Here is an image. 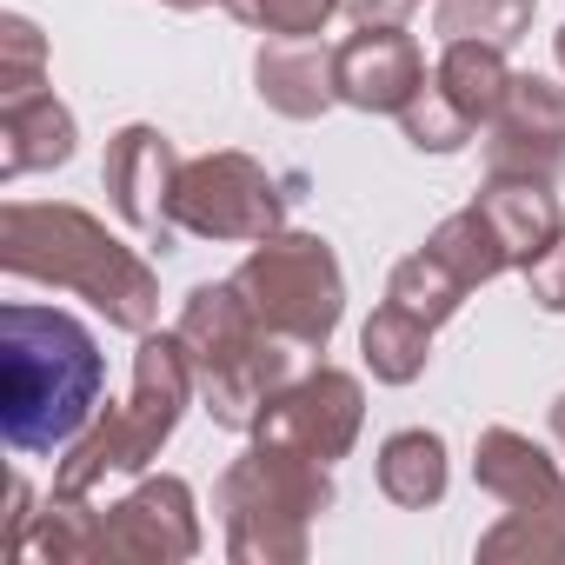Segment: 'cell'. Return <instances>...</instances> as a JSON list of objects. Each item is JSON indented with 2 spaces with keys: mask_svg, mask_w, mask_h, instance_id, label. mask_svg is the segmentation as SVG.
I'll return each mask as SVG.
<instances>
[{
  "mask_svg": "<svg viewBox=\"0 0 565 565\" xmlns=\"http://www.w3.org/2000/svg\"><path fill=\"white\" fill-rule=\"evenodd\" d=\"M486 167L519 180H558L565 167V87L545 74H512L499 114L486 120Z\"/></svg>",
  "mask_w": 565,
  "mask_h": 565,
  "instance_id": "10",
  "label": "cell"
},
{
  "mask_svg": "<svg viewBox=\"0 0 565 565\" xmlns=\"http://www.w3.org/2000/svg\"><path fill=\"white\" fill-rule=\"evenodd\" d=\"M525 287H532V300H539L545 313H565V233L525 266Z\"/></svg>",
  "mask_w": 565,
  "mask_h": 565,
  "instance_id": "28",
  "label": "cell"
},
{
  "mask_svg": "<svg viewBox=\"0 0 565 565\" xmlns=\"http://www.w3.org/2000/svg\"><path fill=\"white\" fill-rule=\"evenodd\" d=\"M100 525H107V512L94 519V505H87V492H54V505L41 512V539H34V552L41 558H100Z\"/></svg>",
  "mask_w": 565,
  "mask_h": 565,
  "instance_id": "25",
  "label": "cell"
},
{
  "mask_svg": "<svg viewBox=\"0 0 565 565\" xmlns=\"http://www.w3.org/2000/svg\"><path fill=\"white\" fill-rule=\"evenodd\" d=\"M333 81L340 100L360 114H399L426 87V54L406 28H360L353 41L333 47Z\"/></svg>",
  "mask_w": 565,
  "mask_h": 565,
  "instance_id": "12",
  "label": "cell"
},
{
  "mask_svg": "<svg viewBox=\"0 0 565 565\" xmlns=\"http://www.w3.org/2000/svg\"><path fill=\"white\" fill-rule=\"evenodd\" d=\"M439 41H486V47H519L532 28V0H439L433 8Z\"/></svg>",
  "mask_w": 565,
  "mask_h": 565,
  "instance_id": "22",
  "label": "cell"
},
{
  "mask_svg": "<svg viewBox=\"0 0 565 565\" xmlns=\"http://www.w3.org/2000/svg\"><path fill=\"white\" fill-rule=\"evenodd\" d=\"M279 213H287V193L246 153L186 160L173 180V226L200 233V239H266V233H279Z\"/></svg>",
  "mask_w": 565,
  "mask_h": 565,
  "instance_id": "7",
  "label": "cell"
},
{
  "mask_svg": "<svg viewBox=\"0 0 565 565\" xmlns=\"http://www.w3.org/2000/svg\"><path fill=\"white\" fill-rule=\"evenodd\" d=\"M239 28H259L266 41H320L340 0H220Z\"/></svg>",
  "mask_w": 565,
  "mask_h": 565,
  "instance_id": "24",
  "label": "cell"
},
{
  "mask_svg": "<svg viewBox=\"0 0 565 565\" xmlns=\"http://www.w3.org/2000/svg\"><path fill=\"white\" fill-rule=\"evenodd\" d=\"M100 180H107V200H114V213L153 246V253H167L173 246V180H180V153H173V140L160 134V127H120L114 140H107V167H100Z\"/></svg>",
  "mask_w": 565,
  "mask_h": 565,
  "instance_id": "9",
  "label": "cell"
},
{
  "mask_svg": "<svg viewBox=\"0 0 565 565\" xmlns=\"http://www.w3.org/2000/svg\"><path fill=\"white\" fill-rule=\"evenodd\" d=\"M505 47H486V41H446V54H439V67H433V87L472 120V127H486L492 114H499V100H505Z\"/></svg>",
  "mask_w": 565,
  "mask_h": 565,
  "instance_id": "18",
  "label": "cell"
},
{
  "mask_svg": "<svg viewBox=\"0 0 565 565\" xmlns=\"http://www.w3.org/2000/svg\"><path fill=\"white\" fill-rule=\"evenodd\" d=\"M200 373H193V353L180 333H147L140 353H134V399L114 406L100 426H87L74 446H67V466L54 479V492H87L94 479L107 472H147L153 452L173 439L186 399H193Z\"/></svg>",
  "mask_w": 565,
  "mask_h": 565,
  "instance_id": "4",
  "label": "cell"
},
{
  "mask_svg": "<svg viewBox=\"0 0 565 565\" xmlns=\"http://www.w3.org/2000/svg\"><path fill=\"white\" fill-rule=\"evenodd\" d=\"M239 300L253 307V320L279 340H294L300 353H320L347 313V279L327 239L313 233H266L239 273H233Z\"/></svg>",
  "mask_w": 565,
  "mask_h": 565,
  "instance_id": "6",
  "label": "cell"
},
{
  "mask_svg": "<svg viewBox=\"0 0 565 565\" xmlns=\"http://www.w3.org/2000/svg\"><path fill=\"white\" fill-rule=\"evenodd\" d=\"M47 41L28 14H8L0 21V100H14V94H41L47 87Z\"/></svg>",
  "mask_w": 565,
  "mask_h": 565,
  "instance_id": "27",
  "label": "cell"
},
{
  "mask_svg": "<svg viewBox=\"0 0 565 565\" xmlns=\"http://www.w3.org/2000/svg\"><path fill=\"white\" fill-rule=\"evenodd\" d=\"M459 279H466V287H486V279H499L512 259H505V239L492 233V220L479 213V200L466 206V213H452V220H439V233L426 239Z\"/></svg>",
  "mask_w": 565,
  "mask_h": 565,
  "instance_id": "21",
  "label": "cell"
},
{
  "mask_svg": "<svg viewBox=\"0 0 565 565\" xmlns=\"http://www.w3.org/2000/svg\"><path fill=\"white\" fill-rule=\"evenodd\" d=\"M0 266L14 279H47V287H67L81 300H94L127 333H147L153 313H160L153 266L81 206L8 200L0 206Z\"/></svg>",
  "mask_w": 565,
  "mask_h": 565,
  "instance_id": "2",
  "label": "cell"
},
{
  "mask_svg": "<svg viewBox=\"0 0 565 565\" xmlns=\"http://www.w3.org/2000/svg\"><path fill=\"white\" fill-rule=\"evenodd\" d=\"M380 492L406 512H426L446 499V439L426 426H406L380 446Z\"/></svg>",
  "mask_w": 565,
  "mask_h": 565,
  "instance_id": "17",
  "label": "cell"
},
{
  "mask_svg": "<svg viewBox=\"0 0 565 565\" xmlns=\"http://www.w3.org/2000/svg\"><path fill=\"white\" fill-rule=\"evenodd\" d=\"M193 353V373H200V399L220 426L233 433H253L259 413L273 406V393L294 386V340H279L253 320V307L239 300L233 279L220 287H193L186 307H180V327H173Z\"/></svg>",
  "mask_w": 565,
  "mask_h": 565,
  "instance_id": "3",
  "label": "cell"
},
{
  "mask_svg": "<svg viewBox=\"0 0 565 565\" xmlns=\"http://www.w3.org/2000/svg\"><path fill=\"white\" fill-rule=\"evenodd\" d=\"M360 419H366L360 380H353V373H333V366H320V373L294 380L287 393H273V406L259 413L253 439L294 446V452H307V459L333 466V459H347V446L360 439Z\"/></svg>",
  "mask_w": 565,
  "mask_h": 565,
  "instance_id": "8",
  "label": "cell"
},
{
  "mask_svg": "<svg viewBox=\"0 0 565 565\" xmlns=\"http://www.w3.org/2000/svg\"><path fill=\"white\" fill-rule=\"evenodd\" d=\"M472 479L505 505V512H532V505H565V472L552 466L545 446H532L512 426H486L479 452H472Z\"/></svg>",
  "mask_w": 565,
  "mask_h": 565,
  "instance_id": "13",
  "label": "cell"
},
{
  "mask_svg": "<svg viewBox=\"0 0 565 565\" xmlns=\"http://www.w3.org/2000/svg\"><path fill=\"white\" fill-rule=\"evenodd\" d=\"M360 353H366L373 380H386V386H413V380L426 373V360H433V327L413 320V313H399V307L386 300V307L366 320Z\"/></svg>",
  "mask_w": 565,
  "mask_h": 565,
  "instance_id": "20",
  "label": "cell"
},
{
  "mask_svg": "<svg viewBox=\"0 0 565 565\" xmlns=\"http://www.w3.org/2000/svg\"><path fill=\"white\" fill-rule=\"evenodd\" d=\"M552 180H519V173H492L486 180V193H479V213L492 220V233L505 239V259L525 273L558 233H565V220H558V200L545 193Z\"/></svg>",
  "mask_w": 565,
  "mask_h": 565,
  "instance_id": "16",
  "label": "cell"
},
{
  "mask_svg": "<svg viewBox=\"0 0 565 565\" xmlns=\"http://www.w3.org/2000/svg\"><path fill=\"white\" fill-rule=\"evenodd\" d=\"M259 100L273 114H287V120H313L340 100V81H333V47L320 41H266L259 47Z\"/></svg>",
  "mask_w": 565,
  "mask_h": 565,
  "instance_id": "14",
  "label": "cell"
},
{
  "mask_svg": "<svg viewBox=\"0 0 565 565\" xmlns=\"http://www.w3.org/2000/svg\"><path fill=\"white\" fill-rule=\"evenodd\" d=\"M479 558L499 565V558H565V505H532V512H505L486 539H479Z\"/></svg>",
  "mask_w": 565,
  "mask_h": 565,
  "instance_id": "23",
  "label": "cell"
},
{
  "mask_svg": "<svg viewBox=\"0 0 565 565\" xmlns=\"http://www.w3.org/2000/svg\"><path fill=\"white\" fill-rule=\"evenodd\" d=\"M74 153V114L41 87L0 100V180H21L41 167H61Z\"/></svg>",
  "mask_w": 565,
  "mask_h": 565,
  "instance_id": "15",
  "label": "cell"
},
{
  "mask_svg": "<svg viewBox=\"0 0 565 565\" xmlns=\"http://www.w3.org/2000/svg\"><path fill=\"white\" fill-rule=\"evenodd\" d=\"M200 552V519H193V486L186 479H147L120 505H107L100 525V558H193Z\"/></svg>",
  "mask_w": 565,
  "mask_h": 565,
  "instance_id": "11",
  "label": "cell"
},
{
  "mask_svg": "<svg viewBox=\"0 0 565 565\" xmlns=\"http://www.w3.org/2000/svg\"><path fill=\"white\" fill-rule=\"evenodd\" d=\"M333 505V479L320 459L253 439L246 459L220 479V519H226V552L233 558H307V519Z\"/></svg>",
  "mask_w": 565,
  "mask_h": 565,
  "instance_id": "5",
  "label": "cell"
},
{
  "mask_svg": "<svg viewBox=\"0 0 565 565\" xmlns=\"http://www.w3.org/2000/svg\"><path fill=\"white\" fill-rule=\"evenodd\" d=\"M340 8H347L360 28H399V21L419 8V0H340Z\"/></svg>",
  "mask_w": 565,
  "mask_h": 565,
  "instance_id": "29",
  "label": "cell"
},
{
  "mask_svg": "<svg viewBox=\"0 0 565 565\" xmlns=\"http://www.w3.org/2000/svg\"><path fill=\"white\" fill-rule=\"evenodd\" d=\"M399 127H406V140H413L419 153H459V147L479 134V127H472V120H466L439 87H433V74H426V87L399 107Z\"/></svg>",
  "mask_w": 565,
  "mask_h": 565,
  "instance_id": "26",
  "label": "cell"
},
{
  "mask_svg": "<svg viewBox=\"0 0 565 565\" xmlns=\"http://www.w3.org/2000/svg\"><path fill=\"white\" fill-rule=\"evenodd\" d=\"M100 347L61 307H0V433L8 452H67L100 413Z\"/></svg>",
  "mask_w": 565,
  "mask_h": 565,
  "instance_id": "1",
  "label": "cell"
},
{
  "mask_svg": "<svg viewBox=\"0 0 565 565\" xmlns=\"http://www.w3.org/2000/svg\"><path fill=\"white\" fill-rule=\"evenodd\" d=\"M472 287L433 253V246H419V253H406L399 266H393V279H386V300L399 307V313H413V320H426L433 333L459 313V300H466Z\"/></svg>",
  "mask_w": 565,
  "mask_h": 565,
  "instance_id": "19",
  "label": "cell"
},
{
  "mask_svg": "<svg viewBox=\"0 0 565 565\" xmlns=\"http://www.w3.org/2000/svg\"><path fill=\"white\" fill-rule=\"evenodd\" d=\"M552 439H558V446H565V393H558V399H552Z\"/></svg>",
  "mask_w": 565,
  "mask_h": 565,
  "instance_id": "31",
  "label": "cell"
},
{
  "mask_svg": "<svg viewBox=\"0 0 565 565\" xmlns=\"http://www.w3.org/2000/svg\"><path fill=\"white\" fill-rule=\"evenodd\" d=\"M558 67H565V28H558Z\"/></svg>",
  "mask_w": 565,
  "mask_h": 565,
  "instance_id": "33",
  "label": "cell"
},
{
  "mask_svg": "<svg viewBox=\"0 0 565 565\" xmlns=\"http://www.w3.org/2000/svg\"><path fill=\"white\" fill-rule=\"evenodd\" d=\"M28 505H34V492H28V479H14V525H8V558H21V552H28V519H34Z\"/></svg>",
  "mask_w": 565,
  "mask_h": 565,
  "instance_id": "30",
  "label": "cell"
},
{
  "mask_svg": "<svg viewBox=\"0 0 565 565\" xmlns=\"http://www.w3.org/2000/svg\"><path fill=\"white\" fill-rule=\"evenodd\" d=\"M167 8H206V0H167Z\"/></svg>",
  "mask_w": 565,
  "mask_h": 565,
  "instance_id": "32",
  "label": "cell"
}]
</instances>
